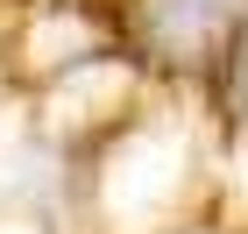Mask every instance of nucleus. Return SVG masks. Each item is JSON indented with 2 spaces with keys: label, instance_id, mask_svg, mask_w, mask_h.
<instances>
[{
  "label": "nucleus",
  "instance_id": "obj_1",
  "mask_svg": "<svg viewBox=\"0 0 248 234\" xmlns=\"http://www.w3.org/2000/svg\"><path fill=\"white\" fill-rule=\"evenodd\" d=\"M220 15H227V0H163V29H170V36H199V29H213Z\"/></svg>",
  "mask_w": 248,
  "mask_h": 234
}]
</instances>
